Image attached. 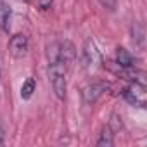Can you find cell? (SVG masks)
<instances>
[{
  "mask_svg": "<svg viewBox=\"0 0 147 147\" xmlns=\"http://www.w3.org/2000/svg\"><path fill=\"white\" fill-rule=\"evenodd\" d=\"M47 75H49V82L52 85V90L55 94V97L59 100H64L66 99V90H67V66L66 62L57 57V59H52V61H47Z\"/></svg>",
  "mask_w": 147,
  "mask_h": 147,
  "instance_id": "obj_1",
  "label": "cell"
},
{
  "mask_svg": "<svg viewBox=\"0 0 147 147\" xmlns=\"http://www.w3.org/2000/svg\"><path fill=\"white\" fill-rule=\"evenodd\" d=\"M121 97L135 106V107H145L147 104V88H145V83L142 82H130L123 90H121Z\"/></svg>",
  "mask_w": 147,
  "mask_h": 147,
  "instance_id": "obj_2",
  "label": "cell"
},
{
  "mask_svg": "<svg viewBox=\"0 0 147 147\" xmlns=\"http://www.w3.org/2000/svg\"><path fill=\"white\" fill-rule=\"evenodd\" d=\"M111 88V85L107 82H102V80H94V82H88L83 88H82V99L85 104L88 106H94L107 90Z\"/></svg>",
  "mask_w": 147,
  "mask_h": 147,
  "instance_id": "obj_3",
  "label": "cell"
},
{
  "mask_svg": "<svg viewBox=\"0 0 147 147\" xmlns=\"http://www.w3.org/2000/svg\"><path fill=\"white\" fill-rule=\"evenodd\" d=\"M7 47H9V54L14 59H23V57H26V54L30 50V40L24 33H16L11 36Z\"/></svg>",
  "mask_w": 147,
  "mask_h": 147,
  "instance_id": "obj_4",
  "label": "cell"
},
{
  "mask_svg": "<svg viewBox=\"0 0 147 147\" xmlns=\"http://www.w3.org/2000/svg\"><path fill=\"white\" fill-rule=\"evenodd\" d=\"M102 62V57H100V52L97 50V45L92 38H88L83 45V50H82V64L83 67H94L97 64Z\"/></svg>",
  "mask_w": 147,
  "mask_h": 147,
  "instance_id": "obj_5",
  "label": "cell"
},
{
  "mask_svg": "<svg viewBox=\"0 0 147 147\" xmlns=\"http://www.w3.org/2000/svg\"><path fill=\"white\" fill-rule=\"evenodd\" d=\"M59 55L66 62V66L71 67V64L75 62V59H76V49H75V45H73L69 40L61 42V45H59Z\"/></svg>",
  "mask_w": 147,
  "mask_h": 147,
  "instance_id": "obj_6",
  "label": "cell"
},
{
  "mask_svg": "<svg viewBox=\"0 0 147 147\" xmlns=\"http://www.w3.org/2000/svg\"><path fill=\"white\" fill-rule=\"evenodd\" d=\"M118 66H123V67H135V57L133 54H130L126 49L123 47H118L116 49V61H114Z\"/></svg>",
  "mask_w": 147,
  "mask_h": 147,
  "instance_id": "obj_7",
  "label": "cell"
},
{
  "mask_svg": "<svg viewBox=\"0 0 147 147\" xmlns=\"http://www.w3.org/2000/svg\"><path fill=\"white\" fill-rule=\"evenodd\" d=\"M0 30L5 33L11 30V7L4 0H0Z\"/></svg>",
  "mask_w": 147,
  "mask_h": 147,
  "instance_id": "obj_8",
  "label": "cell"
},
{
  "mask_svg": "<svg viewBox=\"0 0 147 147\" xmlns=\"http://www.w3.org/2000/svg\"><path fill=\"white\" fill-rule=\"evenodd\" d=\"M95 145H97V147H111V145H114V131L111 130L109 125H106V126L100 130Z\"/></svg>",
  "mask_w": 147,
  "mask_h": 147,
  "instance_id": "obj_9",
  "label": "cell"
},
{
  "mask_svg": "<svg viewBox=\"0 0 147 147\" xmlns=\"http://www.w3.org/2000/svg\"><path fill=\"white\" fill-rule=\"evenodd\" d=\"M35 90H36V82H35V78H26V82L21 85V99H23V100H30V99L33 97Z\"/></svg>",
  "mask_w": 147,
  "mask_h": 147,
  "instance_id": "obj_10",
  "label": "cell"
},
{
  "mask_svg": "<svg viewBox=\"0 0 147 147\" xmlns=\"http://www.w3.org/2000/svg\"><path fill=\"white\" fill-rule=\"evenodd\" d=\"M144 35H145L144 24H142V23H135V24L131 26V40H133V43L138 45L140 49L144 47Z\"/></svg>",
  "mask_w": 147,
  "mask_h": 147,
  "instance_id": "obj_11",
  "label": "cell"
},
{
  "mask_svg": "<svg viewBox=\"0 0 147 147\" xmlns=\"http://www.w3.org/2000/svg\"><path fill=\"white\" fill-rule=\"evenodd\" d=\"M99 4L107 11V12H114L118 7V0H99Z\"/></svg>",
  "mask_w": 147,
  "mask_h": 147,
  "instance_id": "obj_12",
  "label": "cell"
},
{
  "mask_svg": "<svg viewBox=\"0 0 147 147\" xmlns=\"http://www.w3.org/2000/svg\"><path fill=\"white\" fill-rule=\"evenodd\" d=\"M36 4L40 5V9H42V11H47V9L52 5V0H36Z\"/></svg>",
  "mask_w": 147,
  "mask_h": 147,
  "instance_id": "obj_13",
  "label": "cell"
},
{
  "mask_svg": "<svg viewBox=\"0 0 147 147\" xmlns=\"http://www.w3.org/2000/svg\"><path fill=\"white\" fill-rule=\"evenodd\" d=\"M5 144V133H4V128L0 126V145Z\"/></svg>",
  "mask_w": 147,
  "mask_h": 147,
  "instance_id": "obj_14",
  "label": "cell"
},
{
  "mask_svg": "<svg viewBox=\"0 0 147 147\" xmlns=\"http://www.w3.org/2000/svg\"><path fill=\"white\" fill-rule=\"evenodd\" d=\"M28 4H36V0H26Z\"/></svg>",
  "mask_w": 147,
  "mask_h": 147,
  "instance_id": "obj_15",
  "label": "cell"
},
{
  "mask_svg": "<svg viewBox=\"0 0 147 147\" xmlns=\"http://www.w3.org/2000/svg\"><path fill=\"white\" fill-rule=\"evenodd\" d=\"M0 82H2V67H0Z\"/></svg>",
  "mask_w": 147,
  "mask_h": 147,
  "instance_id": "obj_16",
  "label": "cell"
}]
</instances>
